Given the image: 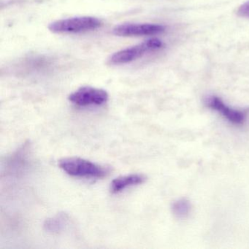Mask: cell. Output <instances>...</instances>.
Listing matches in <instances>:
<instances>
[{
    "mask_svg": "<svg viewBox=\"0 0 249 249\" xmlns=\"http://www.w3.org/2000/svg\"><path fill=\"white\" fill-rule=\"evenodd\" d=\"M192 210V205L191 202L187 199L182 198V199H178L176 202H173L172 205V211L173 215L176 218L183 219L189 216Z\"/></svg>",
    "mask_w": 249,
    "mask_h": 249,
    "instance_id": "cell-9",
    "label": "cell"
},
{
    "mask_svg": "<svg viewBox=\"0 0 249 249\" xmlns=\"http://www.w3.org/2000/svg\"><path fill=\"white\" fill-rule=\"evenodd\" d=\"M102 24V21L94 17H75L54 21L49 24V29L56 34H77L97 30Z\"/></svg>",
    "mask_w": 249,
    "mask_h": 249,
    "instance_id": "cell-2",
    "label": "cell"
},
{
    "mask_svg": "<svg viewBox=\"0 0 249 249\" xmlns=\"http://www.w3.org/2000/svg\"><path fill=\"white\" fill-rule=\"evenodd\" d=\"M68 222V217L64 214H59L46 220L44 228L50 233H59L65 229Z\"/></svg>",
    "mask_w": 249,
    "mask_h": 249,
    "instance_id": "cell-8",
    "label": "cell"
},
{
    "mask_svg": "<svg viewBox=\"0 0 249 249\" xmlns=\"http://www.w3.org/2000/svg\"><path fill=\"white\" fill-rule=\"evenodd\" d=\"M162 46V42L159 39H150L141 44L116 52L110 56L109 59V63L116 65L130 63L142 57L147 53L159 50Z\"/></svg>",
    "mask_w": 249,
    "mask_h": 249,
    "instance_id": "cell-3",
    "label": "cell"
},
{
    "mask_svg": "<svg viewBox=\"0 0 249 249\" xmlns=\"http://www.w3.org/2000/svg\"><path fill=\"white\" fill-rule=\"evenodd\" d=\"M70 101L81 107L102 106L108 100L107 91L100 89L84 87L78 89L69 97Z\"/></svg>",
    "mask_w": 249,
    "mask_h": 249,
    "instance_id": "cell-4",
    "label": "cell"
},
{
    "mask_svg": "<svg viewBox=\"0 0 249 249\" xmlns=\"http://www.w3.org/2000/svg\"><path fill=\"white\" fill-rule=\"evenodd\" d=\"M146 180L143 175L131 174L128 176H121L114 179L110 184V192L113 194H117L122 192L129 186L141 184Z\"/></svg>",
    "mask_w": 249,
    "mask_h": 249,
    "instance_id": "cell-7",
    "label": "cell"
},
{
    "mask_svg": "<svg viewBox=\"0 0 249 249\" xmlns=\"http://www.w3.org/2000/svg\"><path fill=\"white\" fill-rule=\"evenodd\" d=\"M59 167L68 175L74 177L102 178L107 174V169L92 161L78 157L60 160Z\"/></svg>",
    "mask_w": 249,
    "mask_h": 249,
    "instance_id": "cell-1",
    "label": "cell"
},
{
    "mask_svg": "<svg viewBox=\"0 0 249 249\" xmlns=\"http://www.w3.org/2000/svg\"><path fill=\"white\" fill-rule=\"evenodd\" d=\"M165 27L156 24H124L116 26L113 34L119 37H140L160 34Z\"/></svg>",
    "mask_w": 249,
    "mask_h": 249,
    "instance_id": "cell-5",
    "label": "cell"
},
{
    "mask_svg": "<svg viewBox=\"0 0 249 249\" xmlns=\"http://www.w3.org/2000/svg\"><path fill=\"white\" fill-rule=\"evenodd\" d=\"M237 15L243 18H249V1L243 4L237 10Z\"/></svg>",
    "mask_w": 249,
    "mask_h": 249,
    "instance_id": "cell-10",
    "label": "cell"
},
{
    "mask_svg": "<svg viewBox=\"0 0 249 249\" xmlns=\"http://www.w3.org/2000/svg\"><path fill=\"white\" fill-rule=\"evenodd\" d=\"M205 103L208 107L221 113L230 123L241 125L246 122L247 113L246 110H235L227 106L224 102L216 96H209L205 100Z\"/></svg>",
    "mask_w": 249,
    "mask_h": 249,
    "instance_id": "cell-6",
    "label": "cell"
}]
</instances>
